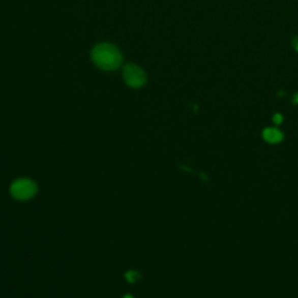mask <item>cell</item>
Segmentation results:
<instances>
[{"label":"cell","mask_w":298,"mask_h":298,"mask_svg":"<svg viewBox=\"0 0 298 298\" xmlns=\"http://www.w3.org/2000/svg\"><path fill=\"white\" fill-rule=\"evenodd\" d=\"M91 58L97 67L103 70H114L123 62V55L113 44L100 43L92 49Z\"/></svg>","instance_id":"obj_1"},{"label":"cell","mask_w":298,"mask_h":298,"mask_svg":"<svg viewBox=\"0 0 298 298\" xmlns=\"http://www.w3.org/2000/svg\"><path fill=\"white\" fill-rule=\"evenodd\" d=\"M38 191V187L32 180L20 178L11 185V193L15 199L28 200Z\"/></svg>","instance_id":"obj_2"},{"label":"cell","mask_w":298,"mask_h":298,"mask_svg":"<svg viewBox=\"0 0 298 298\" xmlns=\"http://www.w3.org/2000/svg\"><path fill=\"white\" fill-rule=\"evenodd\" d=\"M124 80L128 86L141 87L146 83V74L135 64H127L124 68Z\"/></svg>","instance_id":"obj_3"},{"label":"cell","mask_w":298,"mask_h":298,"mask_svg":"<svg viewBox=\"0 0 298 298\" xmlns=\"http://www.w3.org/2000/svg\"><path fill=\"white\" fill-rule=\"evenodd\" d=\"M262 136L268 143H279L284 138L283 133H282L280 130H277V128H274V127L265 128L262 133Z\"/></svg>","instance_id":"obj_4"},{"label":"cell","mask_w":298,"mask_h":298,"mask_svg":"<svg viewBox=\"0 0 298 298\" xmlns=\"http://www.w3.org/2000/svg\"><path fill=\"white\" fill-rule=\"evenodd\" d=\"M126 277H127V280L130 282H135V281H138L140 275L136 272H128L126 274Z\"/></svg>","instance_id":"obj_5"},{"label":"cell","mask_w":298,"mask_h":298,"mask_svg":"<svg viewBox=\"0 0 298 298\" xmlns=\"http://www.w3.org/2000/svg\"><path fill=\"white\" fill-rule=\"evenodd\" d=\"M273 120H274V123H275L276 125H279V124H281L282 122H283V116L277 113V114H275L273 116Z\"/></svg>","instance_id":"obj_6"},{"label":"cell","mask_w":298,"mask_h":298,"mask_svg":"<svg viewBox=\"0 0 298 298\" xmlns=\"http://www.w3.org/2000/svg\"><path fill=\"white\" fill-rule=\"evenodd\" d=\"M292 47L295 48L296 51H298V36H296V38L292 40Z\"/></svg>","instance_id":"obj_7"},{"label":"cell","mask_w":298,"mask_h":298,"mask_svg":"<svg viewBox=\"0 0 298 298\" xmlns=\"http://www.w3.org/2000/svg\"><path fill=\"white\" fill-rule=\"evenodd\" d=\"M293 103L298 104V94H296V95H295V98H293Z\"/></svg>","instance_id":"obj_8"},{"label":"cell","mask_w":298,"mask_h":298,"mask_svg":"<svg viewBox=\"0 0 298 298\" xmlns=\"http://www.w3.org/2000/svg\"><path fill=\"white\" fill-rule=\"evenodd\" d=\"M125 298H132V297H131V296H126Z\"/></svg>","instance_id":"obj_9"}]
</instances>
